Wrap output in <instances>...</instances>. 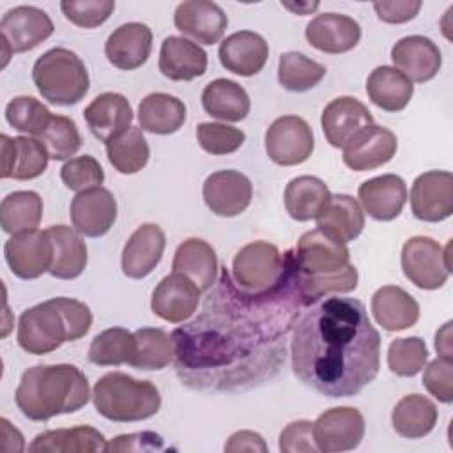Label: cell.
Segmentation results:
<instances>
[{"instance_id": "obj_48", "label": "cell", "mask_w": 453, "mask_h": 453, "mask_svg": "<svg viewBox=\"0 0 453 453\" xmlns=\"http://www.w3.org/2000/svg\"><path fill=\"white\" fill-rule=\"evenodd\" d=\"M428 361V349L419 336L396 338L388 347V366L398 377L418 375Z\"/></svg>"}, {"instance_id": "obj_36", "label": "cell", "mask_w": 453, "mask_h": 453, "mask_svg": "<svg viewBox=\"0 0 453 453\" xmlns=\"http://www.w3.org/2000/svg\"><path fill=\"white\" fill-rule=\"evenodd\" d=\"M366 94L375 106L395 113L409 104L414 85L396 67L379 65L366 78Z\"/></svg>"}, {"instance_id": "obj_41", "label": "cell", "mask_w": 453, "mask_h": 453, "mask_svg": "<svg viewBox=\"0 0 453 453\" xmlns=\"http://www.w3.org/2000/svg\"><path fill=\"white\" fill-rule=\"evenodd\" d=\"M136 356V336L124 327H110L96 334L88 347V361L97 366L131 365Z\"/></svg>"}, {"instance_id": "obj_52", "label": "cell", "mask_w": 453, "mask_h": 453, "mask_svg": "<svg viewBox=\"0 0 453 453\" xmlns=\"http://www.w3.org/2000/svg\"><path fill=\"white\" fill-rule=\"evenodd\" d=\"M423 373V386L442 403L453 402V361L437 357L430 361Z\"/></svg>"}, {"instance_id": "obj_42", "label": "cell", "mask_w": 453, "mask_h": 453, "mask_svg": "<svg viewBox=\"0 0 453 453\" xmlns=\"http://www.w3.org/2000/svg\"><path fill=\"white\" fill-rule=\"evenodd\" d=\"M326 73V65L299 51H287L280 55L278 81L288 92H306L313 88L322 81Z\"/></svg>"}, {"instance_id": "obj_44", "label": "cell", "mask_w": 453, "mask_h": 453, "mask_svg": "<svg viewBox=\"0 0 453 453\" xmlns=\"http://www.w3.org/2000/svg\"><path fill=\"white\" fill-rule=\"evenodd\" d=\"M136 356L131 363L136 370H163L173 361L172 334L159 327H140L134 331Z\"/></svg>"}, {"instance_id": "obj_32", "label": "cell", "mask_w": 453, "mask_h": 453, "mask_svg": "<svg viewBox=\"0 0 453 453\" xmlns=\"http://www.w3.org/2000/svg\"><path fill=\"white\" fill-rule=\"evenodd\" d=\"M172 269L193 280L202 292H207L212 288L218 276L216 251L207 241L189 237L177 246Z\"/></svg>"}, {"instance_id": "obj_33", "label": "cell", "mask_w": 453, "mask_h": 453, "mask_svg": "<svg viewBox=\"0 0 453 453\" xmlns=\"http://www.w3.org/2000/svg\"><path fill=\"white\" fill-rule=\"evenodd\" d=\"M104 435L88 425L73 428H57L37 434L30 442L32 453H94L104 451Z\"/></svg>"}, {"instance_id": "obj_58", "label": "cell", "mask_w": 453, "mask_h": 453, "mask_svg": "<svg viewBox=\"0 0 453 453\" xmlns=\"http://www.w3.org/2000/svg\"><path fill=\"white\" fill-rule=\"evenodd\" d=\"M281 5H283V7H287V9H290L292 12L301 14V16L310 14L311 11L319 9V4H317V2H315V4H287V2H281Z\"/></svg>"}, {"instance_id": "obj_37", "label": "cell", "mask_w": 453, "mask_h": 453, "mask_svg": "<svg viewBox=\"0 0 453 453\" xmlns=\"http://www.w3.org/2000/svg\"><path fill=\"white\" fill-rule=\"evenodd\" d=\"M186 120V104L170 94L152 92L138 106V122L142 131L152 134H172Z\"/></svg>"}, {"instance_id": "obj_56", "label": "cell", "mask_w": 453, "mask_h": 453, "mask_svg": "<svg viewBox=\"0 0 453 453\" xmlns=\"http://www.w3.org/2000/svg\"><path fill=\"white\" fill-rule=\"evenodd\" d=\"M225 451H267V444L258 432L239 430L232 434L225 444Z\"/></svg>"}, {"instance_id": "obj_19", "label": "cell", "mask_w": 453, "mask_h": 453, "mask_svg": "<svg viewBox=\"0 0 453 453\" xmlns=\"http://www.w3.org/2000/svg\"><path fill=\"white\" fill-rule=\"evenodd\" d=\"M173 23L179 32L195 39L200 44L211 46L223 37L228 18L225 11L209 0L180 2L173 14Z\"/></svg>"}, {"instance_id": "obj_22", "label": "cell", "mask_w": 453, "mask_h": 453, "mask_svg": "<svg viewBox=\"0 0 453 453\" xmlns=\"http://www.w3.org/2000/svg\"><path fill=\"white\" fill-rule=\"evenodd\" d=\"M2 147V179L30 180L44 173L50 154L34 136H0Z\"/></svg>"}, {"instance_id": "obj_13", "label": "cell", "mask_w": 453, "mask_h": 453, "mask_svg": "<svg viewBox=\"0 0 453 453\" xmlns=\"http://www.w3.org/2000/svg\"><path fill=\"white\" fill-rule=\"evenodd\" d=\"M365 428V418L357 409L333 407L313 423L317 449L324 453L354 449L363 441Z\"/></svg>"}, {"instance_id": "obj_1", "label": "cell", "mask_w": 453, "mask_h": 453, "mask_svg": "<svg viewBox=\"0 0 453 453\" xmlns=\"http://www.w3.org/2000/svg\"><path fill=\"white\" fill-rule=\"evenodd\" d=\"M306 306L292 250L281 278L262 292L242 290L223 267L202 313L172 333L177 375L212 391L265 382L285 361V338Z\"/></svg>"}, {"instance_id": "obj_21", "label": "cell", "mask_w": 453, "mask_h": 453, "mask_svg": "<svg viewBox=\"0 0 453 453\" xmlns=\"http://www.w3.org/2000/svg\"><path fill=\"white\" fill-rule=\"evenodd\" d=\"M391 60L400 73L416 83L430 81L442 65L439 46L425 35H407L396 41L391 48Z\"/></svg>"}, {"instance_id": "obj_40", "label": "cell", "mask_w": 453, "mask_h": 453, "mask_svg": "<svg viewBox=\"0 0 453 453\" xmlns=\"http://www.w3.org/2000/svg\"><path fill=\"white\" fill-rule=\"evenodd\" d=\"M42 219V198L35 191L9 193L0 203V225L5 234L35 230Z\"/></svg>"}, {"instance_id": "obj_18", "label": "cell", "mask_w": 453, "mask_h": 453, "mask_svg": "<svg viewBox=\"0 0 453 453\" xmlns=\"http://www.w3.org/2000/svg\"><path fill=\"white\" fill-rule=\"evenodd\" d=\"M396 134L384 126H366L345 147L343 163L354 172L375 170L393 159L396 154Z\"/></svg>"}, {"instance_id": "obj_43", "label": "cell", "mask_w": 453, "mask_h": 453, "mask_svg": "<svg viewBox=\"0 0 453 453\" xmlns=\"http://www.w3.org/2000/svg\"><path fill=\"white\" fill-rule=\"evenodd\" d=\"M106 156L111 166L126 175L140 172L150 156L142 127L131 126L119 138L106 143Z\"/></svg>"}, {"instance_id": "obj_7", "label": "cell", "mask_w": 453, "mask_h": 453, "mask_svg": "<svg viewBox=\"0 0 453 453\" xmlns=\"http://www.w3.org/2000/svg\"><path fill=\"white\" fill-rule=\"evenodd\" d=\"M449 250V242L442 248L432 237H411L402 248V271L405 278L423 290L441 288L451 273Z\"/></svg>"}, {"instance_id": "obj_4", "label": "cell", "mask_w": 453, "mask_h": 453, "mask_svg": "<svg viewBox=\"0 0 453 453\" xmlns=\"http://www.w3.org/2000/svg\"><path fill=\"white\" fill-rule=\"evenodd\" d=\"M92 326L90 308L71 297H53L27 308L18 320V343L28 354H48L76 342Z\"/></svg>"}, {"instance_id": "obj_12", "label": "cell", "mask_w": 453, "mask_h": 453, "mask_svg": "<svg viewBox=\"0 0 453 453\" xmlns=\"http://www.w3.org/2000/svg\"><path fill=\"white\" fill-rule=\"evenodd\" d=\"M411 211L419 221L439 223L453 214V175L430 170L416 177L411 188Z\"/></svg>"}, {"instance_id": "obj_53", "label": "cell", "mask_w": 453, "mask_h": 453, "mask_svg": "<svg viewBox=\"0 0 453 453\" xmlns=\"http://www.w3.org/2000/svg\"><path fill=\"white\" fill-rule=\"evenodd\" d=\"M280 451L283 453H315L313 423L308 419H297L288 423L280 434Z\"/></svg>"}, {"instance_id": "obj_9", "label": "cell", "mask_w": 453, "mask_h": 453, "mask_svg": "<svg viewBox=\"0 0 453 453\" xmlns=\"http://www.w3.org/2000/svg\"><path fill=\"white\" fill-rule=\"evenodd\" d=\"M51 18L39 7L16 5L0 19V39L4 51V65L14 53H25L37 48L53 34Z\"/></svg>"}, {"instance_id": "obj_11", "label": "cell", "mask_w": 453, "mask_h": 453, "mask_svg": "<svg viewBox=\"0 0 453 453\" xmlns=\"http://www.w3.org/2000/svg\"><path fill=\"white\" fill-rule=\"evenodd\" d=\"M9 269L21 280H35L50 273L53 264V242L48 230H25L12 234L4 246Z\"/></svg>"}, {"instance_id": "obj_5", "label": "cell", "mask_w": 453, "mask_h": 453, "mask_svg": "<svg viewBox=\"0 0 453 453\" xmlns=\"http://www.w3.org/2000/svg\"><path fill=\"white\" fill-rule=\"evenodd\" d=\"M92 402L103 418L131 423L157 414L161 395L150 380H138L124 372H110L96 382Z\"/></svg>"}, {"instance_id": "obj_6", "label": "cell", "mask_w": 453, "mask_h": 453, "mask_svg": "<svg viewBox=\"0 0 453 453\" xmlns=\"http://www.w3.org/2000/svg\"><path fill=\"white\" fill-rule=\"evenodd\" d=\"M32 80L42 99L58 106L80 103L90 87L83 60L67 48H51L42 53L32 67Z\"/></svg>"}, {"instance_id": "obj_51", "label": "cell", "mask_w": 453, "mask_h": 453, "mask_svg": "<svg viewBox=\"0 0 453 453\" xmlns=\"http://www.w3.org/2000/svg\"><path fill=\"white\" fill-rule=\"evenodd\" d=\"M113 0H64L60 2L62 14L81 28H96L103 25L113 12Z\"/></svg>"}, {"instance_id": "obj_20", "label": "cell", "mask_w": 453, "mask_h": 453, "mask_svg": "<svg viewBox=\"0 0 453 453\" xmlns=\"http://www.w3.org/2000/svg\"><path fill=\"white\" fill-rule=\"evenodd\" d=\"M320 124L329 145L343 149L361 129L373 124V115L359 99L342 96L326 104Z\"/></svg>"}, {"instance_id": "obj_28", "label": "cell", "mask_w": 453, "mask_h": 453, "mask_svg": "<svg viewBox=\"0 0 453 453\" xmlns=\"http://www.w3.org/2000/svg\"><path fill=\"white\" fill-rule=\"evenodd\" d=\"M357 198L370 218L391 221L400 216L405 205L407 186L400 175L384 173L365 180L357 189Z\"/></svg>"}, {"instance_id": "obj_10", "label": "cell", "mask_w": 453, "mask_h": 453, "mask_svg": "<svg viewBox=\"0 0 453 453\" xmlns=\"http://www.w3.org/2000/svg\"><path fill=\"white\" fill-rule=\"evenodd\" d=\"M313 147V131L303 117H278L265 131V152L276 165H301L311 156Z\"/></svg>"}, {"instance_id": "obj_55", "label": "cell", "mask_w": 453, "mask_h": 453, "mask_svg": "<svg viewBox=\"0 0 453 453\" xmlns=\"http://www.w3.org/2000/svg\"><path fill=\"white\" fill-rule=\"evenodd\" d=\"M419 0H396V2H375L373 11L384 23L400 25L414 19L421 11Z\"/></svg>"}, {"instance_id": "obj_45", "label": "cell", "mask_w": 453, "mask_h": 453, "mask_svg": "<svg viewBox=\"0 0 453 453\" xmlns=\"http://www.w3.org/2000/svg\"><path fill=\"white\" fill-rule=\"evenodd\" d=\"M356 287H357V269L352 264L345 265L336 273H327V274H303L299 271V288L308 306L322 297H327L329 294L352 292Z\"/></svg>"}, {"instance_id": "obj_39", "label": "cell", "mask_w": 453, "mask_h": 453, "mask_svg": "<svg viewBox=\"0 0 453 453\" xmlns=\"http://www.w3.org/2000/svg\"><path fill=\"white\" fill-rule=\"evenodd\" d=\"M331 191L326 182L313 175L294 177L283 193L285 209L296 221L315 219L329 200Z\"/></svg>"}, {"instance_id": "obj_47", "label": "cell", "mask_w": 453, "mask_h": 453, "mask_svg": "<svg viewBox=\"0 0 453 453\" xmlns=\"http://www.w3.org/2000/svg\"><path fill=\"white\" fill-rule=\"evenodd\" d=\"M51 119V111L32 96H18L5 106V120L16 131L37 138Z\"/></svg>"}, {"instance_id": "obj_46", "label": "cell", "mask_w": 453, "mask_h": 453, "mask_svg": "<svg viewBox=\"0 0 453 453\" xmlns=\"http://www.w3.org/2000/svg\"><path fill=\"white\" fill-rule=\"evenodd\" d=\"M37 140L46 147L50 159L64 161L78 152L81 147V136L76 122L65 115H51L44 131Z\"/></svg>"}, {"instance_id": "obj_38", "label": "cell", "mask_w": 453, "mask_h": 453, "mask_svg": "<svg viewBox=\"0 0 453 453\" xmlns=\"http://www.w3.org/2000/svg\"><path fill=\"white\" fill-rule=\"evenodd\" d=\"M391 423L398 435L405 439H421L434 430L437 423V407L425 395H407L395 405Z\"/></svg>"}, {"instance_id": "obj_31", "label": "cell", "mask_w": 453, "mask_h": 453, "mask_svg": "<svg viewBox=\"0 0 453 453\" xmlns=\"http://www.w3.org/2000/svg\"><path fill=\"white\" fill-rule=\"evenodd\" d=\"M373 319L386 331H403L419 319L418 301L396 285H384L372 296Z\"/></svg>"}, {"instance_id": "obj_27", "label": "cell", "mask_w": 453, "mask_h": 453, "mask_svg": "<svg viewBox=\"0 0 453 453\" xmlns=\"http://www.w3.org/2000/svg\"><path fill=\"white\" fill-rule=\"evenodd\" d=\"M218 57L226 71L239 76H253L264 69L269 46L260 34L239 30L221 41Z\"/></svg>"}, {"instance_id": "obj_26", "label": "cell", "mask_w": 453, "mask_h": 453, "mask_svg": "<svg viewBox=\"0 0 453 453\" xmlns=\"http://www.w3.org/2000/svg\"><path fill=\"white\" fill-rule=\"evenodd\" d=\"M152 50V32L145 23L131 21L115 28L106 42L104 55L108 62L122 71H133L143 65Z\"/></svg>"}, {"instance_id": "obj_30", "label": "cell", "mask_w": 453, "mask_h": 453, "mask_svg": "<svg viewBox=\"0 0 453 453\" xmlns=\"http://www.w3.org/2000/svg\"><path fill=\"white\" fill-rule=\"evenodd\" d=\"M315 219L317 228L345 244L357 239L365 228V212L359 202L345 193L331 195Z\"/></svg>"}, {"instance_id": "obj_34", "label": "cell", "mask_w": 453, "mask_h": 453, "mask_svg": "<svg viewBox=\"0 0 453 453\" xmlns=\"http://www.w3.org/2000/svg\"><path fill=\"white\" fill-rule=\"evenodd\" d=\"M202 106L205 113L214 119L239 122L248 117L251 103L248 92L237 81L216 78L205 85L202 92Z\"/></svg>"}, {"instance_id": "obj_29", "label": "cell", "mask_w": 453, "mask_h": 453, "mask_svg": "<svg viewBox=\"0 0 453 453\" xmlns=\"http://www.w3.org/2000/svg\"><path fill=\"white\" fill-rule=\"evenodd\" d=\"M159 71L172 81H191L207 71V53L186 37L168 35L161 42Z\"/></svg>"}, {"instance_id": "obj_14", "label": "cell", "mask_w": 453, "mask_h": 453, "mask_svg": "<svg viewBox=\"0 0 453 453\" xmlns=\"http://www.w3.org/2000/svg\"><path fill=\"white\" fill-rule=\"evenodd\" d=\"M292 251L294 262L303 274L336 273L350 264L347 244L336 241L320 228L304 232Z\"/></svg>"}, {"instance_id": "obj_17", "label": "cell", "mask_w": 453, "mask_h": 453, "mask_svg": "<svg viewBox=\"0 0 453 453\" xmlns=\"http://www.w3.org/2000/svg\"><path fill=\"white\" fill-rule=\"evenodd\" d=\"M202 290L198 285L180 273L165 276L154 288L150 308L159 319L179 324L195 315Z\"/></svg>"}, {"instance_id": "obj_3", "label": "cell", "mask_w": 453, "mask_h": 453, "mask_svg": "<svg viewBox=\"0 0 453 453\" xmlns=\"http://www.w3.org/2000/svg\"><path fill=\"white\" fill-rule=\"evenodd\" d=\"M14 400L25 418L48 421L85 407L90 388L85 373L74 365H35L21 373Z\"/></svg>"}, {"instance_id": "obj_24", "label": "cell", "mask_w": 453, "mask_h": 453, "mask_svg": "<svg viewBox=\"0 0 453 453\" xmlns=\"http://www.w3.org/2000/svg\"><path fill=\"white\" fill-rule=\"evenodd\" d=\"M165 244V232L159 225L145 223L138 226L124 244L120 260L122 273L133 280L149 276L161 262Z\"/></svg>"}, {"instance_id": "obj_8", "label": "cell", "mask_w": 453, "mask_h": 453, "mask_svg": "<svg viewBox=\"0 0 453 453\" xmlns=\"http://www.w3.org/2000/svg\"><path fill=\"white\" fill-rule=\"evenodd\" d=\"M287 251L281 255L278 246L267 241H255L242 246L232 262V280L248 292H262L273 287L283 274Z\"/></svg>"}, {"instance_id": "obj_23", "label": "cell", "mask_w": 453, "mask_h": 453, "mask_svg": "<svg viewBox=\"0 0 453 453\" xmlns=\"http://www.w3.org/2000/svg\"><path fill=\"white\" fill-rule=\"evenodd\" d=\"M304 35L315 50L329 55H340L357 46L361 39V27L350 16L324 12L306 25Z\"/></svg>"}, {"instance_id": "obj_35", "label": "cell", "mask_w": 453, "mask_h": 453, "mask_svg": "<svg viewBox=\"0 0 453 453\" xmlns=\"http://www.w3.org/2000/svg\"><path fill=\"white\" fill-rule=\"evenodd\" d=\"M53 242V264L50 274L58 280H74L87 267V244L74 228L53 225L46 228Z\"/></svg>"}, {"instance_id": "obj_49", "label": "cell", "mask_w": 453, "mask_h": 453, "mask_svg": "<svg viewBox=\"0 0 453 453\" xmlns=\"http://www.w3.org/2000/svg\"><path fill=\"white\" fill-rule=\"evenodd\" d=\"M244 140H246V134L234 126H226L219 122H200L196 126L198 145L212 156L232 154L237 149H241Z\"/></svg>"}, {"instance_id": "obj_16", "label": "cell", "mask_w": 453, "mask_h": 453, "mask_svg": "<svg viewBox=\"0 0 453 453\" xmlns=\"http://www.w3.org/2000/svg\"><path fill=\"white\" fill-rule=\"evenodd\" d=\"M202 195L216 216L234 218L248 209L253 196V184L239 170H219L205 179Z\"/></svg>"}, {"instance_id": "obj_15", "label": "cell", "mask_w": 453, "mask_h": 453, "mask_svg": "<svg viewBox=\"0 0 453 453\" xmlns=\"http://www.w3.org/2000/svg\"><path fill=\"white\" fill-rule=\"evenodd\" d=\"M73 228L85 237L104 235L117 219V200L103 186L80 191L69 207Z\"/></svg>"}, {"instance_id": "obj_57", "label": "cell", "mask_w": 453, "mask_h": 453, "mask_svg": "<svg viewBox=\"0 0 453 453\" xmlns=\"http://www.w3.org/2000/svg\"><path fill=\"white\" fill-rule=\"evenodd\" d=\"M451 326L453 322L448 320L444 326H441L435 333V350L439 354V357L444 359H451L453 361V334H451Z\"/></svg>"}, {"instance_id": "obj_2", "label": "cell", "mask_w": 453, "mask_h": 453, "mask_svg": "<svg viewBox=\"0 0 453 453\" xmlns=\"http://www.w3.org/2000/svg\"><path fill=\"white\" fill-rule=\"evenodd\" d=\"M294 375L329 398L357 395L380 368V334L354 297H322L292 327Z\"/></svg>"}, {"instance_id": "obj_25", "label": "cell", "mask_w": 453, "mask_h": 453, "mask_svg": "<svg viewBox=\"0 0 453 453\" xmlns=\"http://www.w3.org/2000/svg\"><path fill=\"white\" fill-rule=\"evenodd\" d=\"M83 117L90 133L108 143L131 127L133 108L122 94L103 92L83 110Z\"/></svg>"}, {"instance_id": "obj_50", "label": "cell", "mask_w": 453, "mask_h": 453, "mask_svg": "<svg viewBox=\"0 0 453 453\" xmlns=\"http://www.w3.org/2000/svg\"><path fill=\"white\" fill-rule=\"evenodd\" d=\"M60 179L67 189L80 193L101 186L104 180V172L96 157L85 154L71 157L60 168Z\"/></svg>"}, {"instance_id": "obj_54", "label": "cell", "mask_w": 453, "mask_h": 453, "mask_svg": "<svg viewBox=\"0 0 453 453\" xmlns=\"http://www.w3.org/2000/svg\"><path fill=\"white\" fill-rule=\"evenodd\" d=\"M156 449H163V437L149 430L117 435L104 446V451H156Z\"/></svg>"}]
</instances>
